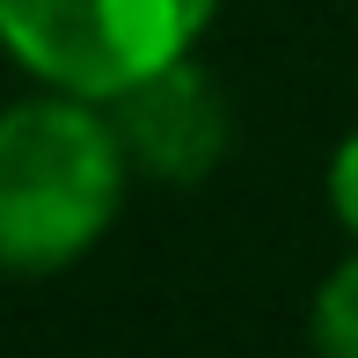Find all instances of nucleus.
Wrapping results in <instances>:
<instances>
[{
    "instance_id": "2",
    "label": "nucleus",
    "mask_w": 358,
    "mask_h": 358,
    "mask_svg": "<svg viewBox=\"0 0 358 358\" xmlns=\"http://www.w3.org/2000/svg\"><path fill=\"white\" fill-rule=\"evenodd\" d=\"M220 0H0V44L59 95L110 103L139 73L198 52Z\"/></svg>"
},
{
    "instance_id": "3",
    "label": "nucleus",
    "mask_w": 358,
    "mask_h": 358,
    "mask_svg": "<svg viewBox=\"0 0 358 358\" xmlns=\"http://www.w3.org/2000/svg\"><path fill=\"white\" fill-rule=\"evenodd\" d=\"M110 132H117L124 161H132L139 176H154V183H205V176L220 169L227 154V132H234V117H227V95L220 80L198 66V59H169V66L139 73L132 88L110 95Z\"/></svg>"
},
{
    "instance_id": "1",
    "label": "nucleus",
    "mask_w": 358,
    "mask_h": 358,
    "mask_svg": "<svg viewBox=\"0 0 358 358\" xmlns=\"http://www.w3.org/2000/svg\"><path fill=\"white\" fill-rule=\"evenodd\" d=\"M124 146L88 95H37L0 110V271L52 278L110 234L124 205Z\"/></svg>"
},
{
    "instance_id": "5",
    "label": "nucleus",
    "mask_w": 358,
    "mask_h": 358,
    "mask_svg": "<svg viewBox=\"0 0 358 358\" xmlns=\"http://www.w3.org/2000/svg\"><path fill=\"white\" fill-rule=\"evenodd\" d=\"M329 213L358 234V132L329 154Z\"/></svg>"
},
{
    "instance_id": "4",
    "label": "nucleus",
    "mask_w": 358,
    "mask_h": 358,
    "mask_svg": "<svg viewBox=\"0 0 358 358\" xmlns=\"http://www.w3.org/2000/svg\"><path fill=\"white\" fill-rule=\"evenodd\" d=\"M315 358H358V256H344L315 292Z\"/></svg>"
}]
</instances>
